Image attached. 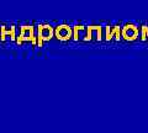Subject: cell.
<instances>
[{
  "label": "cell",
  "mask_w": 148,
  "mask_h": 133,
  "mask_svg": "<svg viewBox=\"0 0 148 133\" xmlns=\"http://www.w3.org/2000/svg\"><path fill=\"white\" fill-rule=\"evenodd\" d=\"M68 33H69V31L67 29H64V27H62V29L58 30V36H61L62 38H66L68 36Z\"/></svg>",
  "instance_id": "1"
}]
</instances>
